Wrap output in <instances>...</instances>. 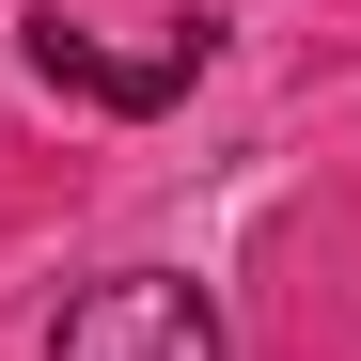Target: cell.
Wrapping results in <instances>:
<instances>
[{
  "label": "cell",
  "instance_id": "6da1fadb",
  "mask_svg": "<svg viewBox=\"0 0 361 361\" xmlns=\"http://www.w3.org/2000/svg\"><path fill=\"white\" fill-rule=\"evenodd\" d=\"M47 361H220V314L173 267H110V283H79L47 314Z\"/></svg>",
  "mask_w": 361,
  "mask_h": 361
},
{
  "label": "cell",
  "instance_id": "7a4b0ae2",
  "mask_svg": "<svg viewBox=\"0 0 361 361\" xmlns=\"http://www.w3.org/2000/svg\"><path fill=\"white\" fill-rule=\"evenodd\" d=\"M32 79H47V94H94V110H173V94L204 79V16L157 32V47H110V32H79V16H32Z\"/></svg>",
  "mask_w": 361,
  "mask_h": 361
}]
</instances>
